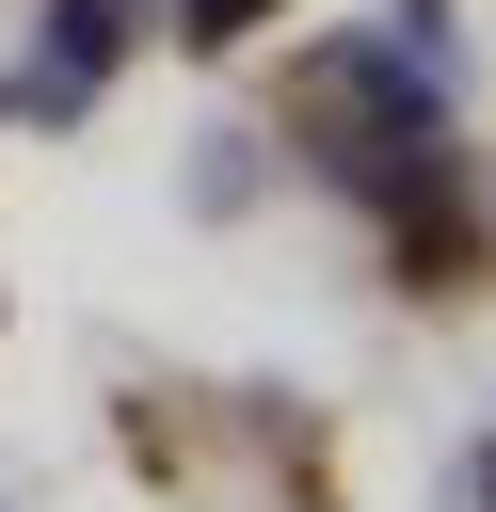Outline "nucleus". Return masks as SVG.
Returning <instances> with one entry per match:
<instances>
[{
    "label": "nucleus",
    "mask_w": 496,
    "mask_h": 512,
    "mask_svg": "<svg viewBox=\"0 0 496 512\" xmlns=\"http://www.w3.org/2000/svg\"><path fill=\"white\" fill-rule=\"evenodd\" d=\"M256 16H272V0H176V32H208V48H224V32H256Z\"/></svg>",
    "instance_id": "obj_2"
},
{
    "label": "nucleus",
    "mask_w": 496,
    "mask_h": 512,
    "mask_svg": "<svg viewBox=\"0 0 496 512\" xmlns=\"http://www.w3.org/2000/svg\"><path fill=\"white\" fill-rule=\"evenodd\" d=\"M304 96H320L336 128H400V112H432V96H400V64H384V48H320V64H304Z\"/></svg>",
    "instance_id": "obj_1"
}]
</instances>
